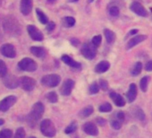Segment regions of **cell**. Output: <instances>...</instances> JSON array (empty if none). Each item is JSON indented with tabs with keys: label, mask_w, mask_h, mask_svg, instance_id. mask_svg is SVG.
I'll return each instance as SVG.
<instances>
[{
	"label": "cell",
	"mask_w": 152,
	"mask_h": 138,
	"mask_svg": "<svg viewBox=\"0 0 152 138\" xmlns=\"http://www.w3.org/2000/svg\"><path fill=\"white\" fill-rule=\"evenodd\" d=\"M28 30V33L30 35V37L36 41H41L44 40V36L42 34V32L34 25H28L27 27Z\"/></svg>",
	"instance_id": "cell-11"
},
{
	"label": "cell",
	"mask_w": 152,
	"mask_h": 138,
	"mask_svg": "<svg viewBox=\"0 0 152 138\" xmlns=\"http://www.w3.org/2000/svg\"><path fill=\"white\" fill-rule=\"evenodd\" d=\"M126 97H127V100L128 101L131 103V102H133L135 100H136V97H137V86L135 84H130V87H129V90L126 93Z\"/></svg>",
	"instance_id": "cell-17"
},
{
	"label": "cell",
	"mask_w": 152,
	"mask_h": 138,
	"mask_svg": "<svg viewBox=\"0 0 152 138\" xmlns=\"http://www.w3.org/2000/svg\"><path fill=\"white\" fill-rule=\"evenodd\" d=\"M78 1V0H69V2H76Z\"/></svg>",
	"instance_id": "cell-47"
},
{
	"label": "cell",
	"mask_w": 152,
	"mask_h": 138,
	"mask_svg": "<svg viewBox=\"0 0 152 138\" xmlns=\"http://www.w3.org/2000/svg\"><path fill=\"white\" fill-rule=\"evenodd\" d=\"M145 69H146V71H148V72H151V71H152V60L148 61V62L146 64Z\"/></svg>",
	"instance_id": "cell-42"
},
{
	"label": "cell",
	"mask_w": 152,
	"mask_h": 138,
	"mask_svg": "<svg viewBox=\"0 0 152 138\" xmlns=\"http://www.w3.org/2000/svg\"><path fill=\"white\" fill-rule=\"evenodd\" d=\"M62 23L64 27L66 28H71L75 24V19L72 16H66L64 18H63L62 20Z\"/></svg>",
	"instance_id": "cell-24"
},
{
	"label": "cell",
	"mask_w": 152,
	"mask_h": 138,
	"mask_svg": "<svg viewBox=\"0 0 152 138\" xmlns=\"http://www.w3.org/2000/svg\"><path fill=\"white\" fill-rule=\"evenodd\" d=\"M44 111H45V108L41 102H36L32 106L30 114L28 115V122L30 123L31 126H33L35 123L38 122V120L41 118V117L44 114Z\"/></svg>",
	"instance_id": "cell-1"
},
{
	"label": "cell",
	"mask_w": 152,
	"mask_h": 138,
	"mask_svg": "<svg viewBox=\"0 0 152 138\" xmlns=\"http://www.w3.org/2000/svg\"><path fill=\"white\" fill-rule=\"evenodd\" d=\"M31 52L37 57H44L47 54L46 50L41 48V47H31Z\"/></svg>",
	"instance_id": "cell-21"
},
{
	"label": "cell",
	"mask_w": 152,
	"mask_h": 138,
	"mask_svg": "<svg viewBox=\"0 0 152 138\" xmlns=\"http://www.w3.org/2000/svg\"><path fill=\"white\" fill-rule=\"evenodd\" d=\"M73 87H74V81H72L71 79H67V80L64 81V83L61 86L60 92L64 96H68V95L71 94Z\"/></svg>",
	"instance_id": "cell-13"
},
{
	"label": "cell",
	"mask_w": 152,
	"mask_h": 138,
	"mask_svg": "<svg viewBox=\"0 0 152 138\" xmlns=\"http://www.w3.org/2000/svg\"><path fill=\"white\" fill-rule=\"evenodd\" d=\"M99 87L101 88V90L106 91L107 89V87H108V83L104 79H100L99 80Z\"/></svg>",
	"instance_id": "cell-39"
},
{
	"label": "cell",
	"mask_w": 152,
	"mask_h": 138,
	"mask_svg": "<svg viewBox=\"0 0 152 138\" xmlns=\"http://www.w3.org/2000/svg\"><path fill=\"white\" fill-rule=\"evenodd\" d=\"M83 131L90 135L96 136L99 134V129L92 122H87L83 125Z\"/></svg>",
	"instance_id": "cell-14"
},
{
	"label": "cell",
	"mask_w": 152,
	"mask_h": 138,
	"mask_svg": "<svg viewBox=\"0 0 152 138\" xmlns=\"http://www.w3.org/2000/svg\"><path fill=\"white\" fill-rule=\"evenodd\" d=\"M146 39H147V36L146 35H137V36H135L134 38L131 39L127 42V44H126V49L129 50V49L132 48L136 45H138V44L141 43L142 41H144Z\"/></svg>",
	"instance_id": "cell-15"
},
{
	"label": "cell",
	"mask_w": 152,
	"mask_h": 138,
	"mask_svg": "<svg viewBox=\"0 0 152 138\" xmlns=\"http://www.w3.org/2000/svg\"><path fill=\"white\" fill-rule=\"evenodd\" d=\"M36 13H37V15H38V18H39V21L42 23V24H46L48 23V16L39 9V8H37L36 9Z\"/></svg>",
	"instance_id": "cell-25"
},
{
	"label": "cell",
	"mask_w": 152,
	"mask_h": 138,
	"mask_svg": "<svg viewBox=\"0 0 152 138\" xmlns=\"http://www.w3.org/2000/svg\"><path fill=\"white\" fill-rule=\"evenodd\" d=\"M109 14H110V15H112L114 17H116V16L119 15L120 10H119V8L117 7H111L109 8Z\"/></svg>",
	"instance_id": "cell-36"
},
{
	"label": "cell",
	"mask_w": 152,
	"mask_h": 138,
	"mask_svg": "<svg viewBox=\"0 0 152 138\" xmlns=\"http://www.w3.org/2000/svg\"><path fill=\"white\" fill-rule=\"evenodd\" d=\"M47 99H48V101L49 102H51V103H56V102H57V101H58V96H57L56 92H48V93L47 94Z\"/></svg>",
	"instance_id": "cell-30"
},
{
	"label": "cell",
	"mask_w": 152,
	"mask_h": 138,
	"mask_svg": "<svg viewBox=\"0 0 152 138\" xmlns=\"http://www.w3.org/2000/svg\"><path fill=\"white\" fill-rule=\"evenodd\" d=\"M101 40H102V37L101 35H97V36H94L91 40V43L96 47V48H99L101 44Z\"/></svg>",
	"instance_id": "cell-34"
},
{
	"label": "cell",
	"mask_w": 152,
	"mask_h": 138,
	"mask_svg": "<svg viewBox=\"0 0 152 138\" xmlns=\"http://www.w3.org/2000/svg\"><path fill=\"white\" fill-rule=\"evenodd\" d=\"M13 132L10 129H3L0 131V138H12Z\"/></svg>",
	"instance_id": "cell-33"
},
{
	"label": "cell",
	"mask_w": 152,
	"mask_h": 138,
	"mask_svg": "<svg viewBox=\"0 0 152 138\" xmlns=\"http://www.w3.org/2000/svg\"><path fill=\"white\" fill-rule=\"evenodd\" d=\"M99 85L97 84V83H93L90 85V88H89V93L93 95V94H97L99 92Z\"/></svg>",
	"instance_id": "cell-31"
},
{
	"label": "cell",
	"mask_w": 152,
	"mask_h": 138,
	"mask_svg": "<svg viewBox=\"0 0 152 138\" xmlns=\"http://www.w3.org/2000/svg\"><path fill=\"white\" fill-rule=\"evenodd\" d=\"M3 83L4 85L9 89H15L19 86L20 80L13 75H7L3 77Z\"/></svg>",
	"instance_id": "cell-8"
},
{
	"label": "cell",
	"mask_w": 152,
	"mask_h": 138,
	"mask_svg": "<svg viewBox=\"0 0 152 138\" xmlns=\"http://www.w3.org/2000/svg\"><path fill=\"white\" fill-rule=\"evenodd\" d=\"M94 111V109L92 106H87L85 108H83L80 112H79V117L81 118H86L88 117H90Z\"/></svg>",
	"instance_id": "cell-22"
},
{
	"label": "cell",
	"mask_w": 152,
	"mask_h": 138,
	"mask_svg": "<svg viewBox=\"0 0 152 138\" xmlns=\"http://www.w3.org/2000/svg\"><path fill=\"white\" fill-rule=\"evenodd\" d=\"M61 82V77L58 75L56 74H52V75H48L45 76L41 78V84L46 86V87H49V88H53L57 86Z\"/></svg>",
	"instance_id": "cell-5"
},
{
	"label": "cell",
	"mask_w": 152,
	"mask_h": 138,
	"mask_svg": "<svg viewBox=\"0 0 152 138\" xmlns=\"http://www.w3.org/2000/svg\"><path fill=\"white\" fill-rule=\"evenodd\" d=\"M148 81H149V77L148 76H144L143 78H141L140 83V89L143 92H146L148 90Z\"/></svg>",
	"instance_id": "cell-27"
},
{
	"label": "cell",
	"mask_w": 152,
	"mask_h": 138,
	"mask_svg": "<svg viewBox=\"0 0 152 138\" xmlns=\"http://www.w3.org/2000/svg\"><path fill=\"white\" fill-rule=\"evenodd\" d=\"M138 32H139V30H138V29H133V30L130 31L129 34H130V35H134V34H136V33H138Z\"/></svg>",
	"instance_id": "cell-45"
},
{
	"label": "cell",
	"mask_w": 152,
	"mask_h": 138,
	"mask_svg": "<svg viewBox=\"0 0 152 138\" xmlns=\"http://www.w3.org/2000/svg\"><path fill=\"white\" fill-rule=\"evenodd\" d=\"M116 119H118L119 121H121L123 123V121L124 119V114L123 111H118V113L116 114Z\"/></svg>",
	"instance_id": "cell-40"
},
{
	"label": "cell",
	"mask_w": 152,
	"mask_h": 138,
	"mask_svg": "<svg viewBox=\"0 0 152 138\" xmlns=\"http://www.w3.org/2000/svg\"><path fill=\"white\" fill-rule=\"evenodd\" d=\"M109 67H110V63L108 61L104 60V61L99 62L95 66V71L98 74H103V73H105V72H107L108 70Z\"/></svg>",
	"instance_id": "cell-19"
},
{
	"label": "cell",
	"mask_w": 152,
	"mask_h": 138,
	"mask_svg": "<svg viewBox=\"0 0 152 138\" xmlns=\"http://www.w3.org/2000/svg\"><path fill=\"white\" fill-rule=\"evenodd\" d=\"M14 138H25V130L23 127H19L16 130Z\"/></svg>",
	"instance_id": "cell-35"
},
{
	"label": "cell",
	"mask_w": 152,
	"mask_h": 138,
	"mask_svg": "<svg viewBox=\"0 0 152 138\" xmlns=\"http://www.w3.org/2000/svg\"><path fill=\"white\" fill-rule=\"evenodd\" d=\"M141 71H142V64L140 62H137L132 69V75L136 76L138 75H140L141 73Z\"/></svg>",
	"instance_id": "cell-26"
},
{
	"label": "cell",
	"mask_w": 152,
	"mask_h": 138,
	"mask_svg": "<svg viewBox=\"0 0 152 138\" xmlns=\"http://www.w3.org/2000/svg\"><path fill=\"white\" fill-rule=\"evenodd\" d=\"M136 117L140 120V121H143L144 119H145V114H144V112H143V110L142 109H139L137 111H136Z\"/></svg>",
	"instance_id": "cell-38"
},
{
	"label": "cell",
	"mask_w": 152,
	"mask_h": 138,
	"mask_svg": "<svg viewBox=\"0 0 152 138\" xmlns=\"http://www.w3.org/2000/svg\"><path fill=\"white\" fill-rule=\"evenodd\" d=\"M21 12L24 15H28L32 10V0H21Z\"/></svg>",
	"instance_id": "cell-16"
},
{
	"label": "cell",
	"mask_w": 152,
	"mask_h": 138,
	"mask_svg": "<svg viewBox=\"0 0 152 138\" xmlns=\"http://www.w3.org/2000/svg\"><path fill=\"white\" fill-rule=\"evenodd\" d=\"M20 84L23 89L26 92H31L36 86V81L29 76H23L20 80Z\"/></svg>",
	"instance_id": "cell-9"
},
{
	"label": "cell",
	"mask_w": 152,
	"mask_h": 138,
	"mask_svg": "<svg viewBox=\"0 0 152 138\" xmlns=\"http://www.w3.org/2000/svg\"><path fill=\"white\" fill-rule=\"evenodd\" d=\"M0 52L1 54L8 58H14L16 57V51L15 47L12 44L7 43L4 44L1 48H0Z\"/></svg>",
	"instance_id": "cell-10"
},
{
	"label": "cell",
	"mask_w": 152,
	"mask_h": 138,
	"mask_svg": "<svg viewBox=\"0 0 152 138\" xmlns=\"http://www.w3.org/2000/svg\"><path fill=\"white\" fill-rule=\"evenodd\" d=\"M130 9L134 14H136L137 15H140V16H142V17H147L148 16V12H147L146 8L140 3L132 2L131 4V6H130Z\"/></svg>",
	"instance_id": "cell-12"
},
{
	"label": "cell",
	"mask_w": 152,
	"mask_h": 138,
	"mask_svg": "<svg viewBox=\"0 0 152 138\" xmlns=\"http://www.w3.org/2000/svg\"><path fill=\"white\" fill-rule=\"evenodd\" d=\"M7 74V65L2 59H0V78H3L4 76H6Z\"/></svg>",
	"instance_id": "cell-28"
},
{
	"label": "cell",
	"mask_w": 152,
	"mask_h": 138,
	"mask_svg": "<svg viewBox=\"0 0 152 138\" xmlns=\"http://www.w3.org/2000/svg\"><path fill=\"white\" fill-rule=\"evenodd\" d=\"M16 101H17V98L14 95L6 97L4 100L0 101V110L3 112L7 111L11 107H13L15 104Z\"/></svg>",
	"instance_id": "cell-7"
},
{
	"label": "cell",
	"mask_w": 152,
	"mask_h": 138,
	"mask_svg": "<svg viewBox=\"0 0 152 138\" xmlns=\"http://www.w3.org/2000/svg\"><path fill=\"white\" fill-rule=\"evenodd\" d=\"M81 51L83 56L89 60L93 59L97 55V48L92 43H84L81 48Z\"/></svg>",
	"instance_id": "cell-6"
},
{
	"label": "cell",
	"mask_w": 152,
	"mask_h": 138,
	"mask_svg": "<svg viewBox=\"0 0 152 138\" xmlns=\"http://www.w3.org/2000/svg\"><path fill=\"white\" fill-rule=\"evenodd\" d=\"M94 1V0H89V3H92Z\"/></svg>",
	"instance_id": "cell-49"
},
{
	"label": "cell",
	"mask_w": 152,
	"mask_h": 138,
	"mask_svg": "<svg viewBox=\"0 0 152 138\" xmlns=\"http://www.w3.org/2000/svg\"><path fill=\"white\" fill-rule=\"evenodd\" d=\"M4 123H5L4 119H2V118H0V126H2V125H4Z\"/></svg>",
	"instance_id": "cell-46"
},
{
	"label": "cell",
	"mask_w": 152,
	"mask_h": 138,
	"mask_svg": "<svg viewBox=\"0 0 152 138\" xmlns=\"http://www.w3.org/2000/svg\"><path fill=\"white\" fill-rule=\"evenodd\" d=\"M48 2H51V3H53L54 1H56V0H48Z\"/></svg>",
	"instance_id": "cell-48"
},
{
	"label": "cell",
	"mask_w": 152,
	"mask_h": 138,
	"mask_svg": "<svg viewBox=\"0 0 152 138\" xmlns=\"http://www.w3.org/2000/svg\"><path fill=\"white\" fill-rule=\"evenodd\" d=\"M76 130H77V124H76L75 122H72L64 129V133L66 134H70L74 133Z\"/></svg>",
	"instance_id": "cell-29"
},
{
	"label": "cell",
	"mask_w": 152,
	"mask_h": 138,
	"mask_svg": "<svg viewBox=\"0 0 152 138\" xmlns=\"http://www.w3.org/2000/svg\"><path fill=\"white\" fill-rule=\"evenodd\" d=\"M61 59H62V61L64 63V64H66L67 65H69V66H71V67H73V68H81V64L80 63H78L77 61H75L74 59H72L71 57H69L68 55H64V56H62V57H61Z\"/></svg>",
	"instance_id": "cell-18"
},
{
	"label": "cell",
	"mask_w": 152,
	"mask_h": 138,
	"mask_svg": "<svg viewBox=\"0 0 152 138\" xmlns=\"http://www.w3.org/2000/svg\"><path fill=\"white\" fill-rule=\"evenodd\" d=\"M99 111L100 112H104V113H107V112H110L112 110V105L108 102H106L102 105L99 106Z\"/></svg>",
	"instance_id": "cell-32"
},
{
	"label": "cell",
	"mask_w": 152,
	"mask_h": 138,
	"mask_svg": "<svg viewBox=\"0 0 152 138\" xmlns=\"http://www.w3.org/2000/svg\"><path fill=\"white\" fill-rule=\"evenodd\" d=\"M104 35L106 37V40L107 41V43L112 44L115 40V34L113 31L109 30V29H105L104 30Z\"/></svg>",
	"instance_id": "cell-23"
},
{
	"label": "cell",
	"mask_w": 152,
	"mask_h": 138,
	"mask_svg": "<svg viewBox=\"0 0 152 138\" xmlns=\"http://www.w3.org/2000/svg\"><path fill=\"white\" fill-rule=\"evenodd\" d=\"M40 131L46 137L51 138L56 135V130L54 123L50 119H44L40 123Z\"/></svg>",
	"instance_id": "cell-3"
},
{
	"label": "cell",
	"mask_w": 152,
	"mask_h": 138,
	"mask_svg": "<svg viewBox=\"0 0 152 138\" xmlns=\"http://www.w3.org/2000/svg\"><path fill=\"white\" fill-rule=\"evenodd\" d=\"M110 98L112 99V101H114V103L118 106V107H124L125 106V100L118 93L116 92H111L110 93Z\"/></svg>",
	"instance_id": "cell-20"
},
{
	"label": "cell",
	"mask_w": 152,
	"mask_h": 138,
	"mask_svg": "<svg viewBox=\"0 0 152 138\" xmlns=\"http://www.w3.org/2000/svg\"><path fill=\"white\" fill-rule=\"evenodd\" d=\"M110 124H111V126H112L114 129H115V130L120 129L121 126H122V122L119 121L118 119H114V120H112Z\"/></svg>",
	"instance_id": "cell-37"
},
{
	"label": "cell",
	"mask_w": 152,
	"mask_h": 138,
	"mask_svg": "<svg viewBox=\"0 0 152 138\" xmlns=\"http://www.w3.org/2000/svg\"><path fill=\"white\" fill-rule=\"evenodd\" d=\"M55 27H56V24H55V23H53V22H50V23H48V26H47V31H48V32H52V31L55 29Z\"/></svg>",
	"instance_id": "cell-41"
},
{
	"label": "cell",
	"mask_w": 152,
	"mask_h": 138,
	"mask_svg": "<svg viewBox=\"0 0 152 138\" xmlns=\"http://www.w3.org/2000/svg\"><path fill=\"white\" fill-rule=\"evenodd\" d=\"M18 66L21 70L26 71V72H34L38 68L37 63L30 57H25V58L22 59L18 63Z\"/></svg>",
	"instance_id": "cell-4"
},
{
	"label": "cell",
	"mask_w": 152,
	"mask_h": 138,
	"mask_svg": "<svg viewBox=\"0 0 152 138\" xmlns=\"http://www.w3.org/2000/svg\"><path fill=\"white\" fill-rule=\"evenodd\" d=\"M30 138H37V137H35V136H31Z\"/></svg>",
	"instance_id": "cell-50"
},
{
	"label": "cell",
	"mask_w": 152,
	"mask_h": 138,
	"mask_svg": "<svg viewBox=\"0 0 152 138\" xmlns=\"http://www.w3.org/2000/svg\"><path fill=\"white\" fill-rule=\"evenodd\" d=\"M97 122L99 123V125L100 126H104L106 124V120L104 118H100V117H98L97 118Z\"/></svg>",
	"instance_id": "cell-44"
},
{
	"label": "cell",
	"mask_w": 152,
	"mask_h": 138,
	"mask_svg": "<svg viewBox=\"0 0 152 138\" xmlns=\"http://www.w3.org/2000/svg\"><path fill=\"white\" fill-rule=\"evenodd\" d=\"M79 42H80V41H79L77 39H74V38H73V39H71V43H72L73 46H75V47H77V46H78Z\"/></svg>",
	"instance_id": "cell-43"
},
{
	"label": "cell",
	"mask_w": 152,
	"mask_h": 138,
	"mask_svg": "<svg viewBox=\"0 0 152 138\" xmlns=\"http://www.w3.org/2000/svg\"><path fill=\"white\" fill-rule=\"evenodd\" d=\"M4 30L10 34H20L21 32V27L20 24L17 23V21L14 17H7L4 20L3 23Z\"/></svg>",
	"instance_id": "cell-2"
}]
</instances>
